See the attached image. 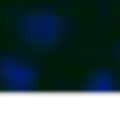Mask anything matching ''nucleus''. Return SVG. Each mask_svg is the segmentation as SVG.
Segmentation results:
<instances>
[{
  "mask_svg": "<svg viewBox=\"0 0 120 120\" xmlns=\"http://www.w3.org/2000/svg\"><path fill=\"white\" fill-rule=\"evenodd\" d=\"M16 36H20L28 48L44 52V48H56V44H60L64 20H60L56 12H48V8H32V12H24V16L16 20Z\"/></svg>",
  "mask_w": 120,
  "mask_h": 120,
  "instance_id": "f257e3e1",
  "label": "nucleus"
},
{
  "mask_svg": "<svg viewBox=\"0 0 120 120\" xmlns=\"http://www.w3.org/2000/svg\"><path fill=\"white\" fill-rule=\"evenodd\" d=\"M84 88H88V92H116V76H112V72H92Z\"/></svg>",
  "mask_w": 120,
  "mask_h": 120,
  "instance_id": "7ed1b4c3",
  "label": "nucleus"
},
{
  "mask_svg": "<svg viewBox=\"0 0 120 120\" xmlns=\"http://www.w3.org/2000/svg\"><path fill=\"white\" fill-rule=\"evenodd\" d=\"M40 84V72L20 56H0V88L4 92H32Z\"/></svg>",
  "mask_w": 120,
  "mask_h": 120,
  "instance_id": "f03ea898",
  "label": "nucleus"
},
{
  "mask_svg": "<svg viewBox=\"0 0 120 120\" xmlns=\"http://www.w3.org/2000/svg\"><path fill=\"white\" fill-rule=\"evenodd\" d=\"M116 52H120V48H116Z\"/></svg>",
  "mask_w": 120,
  "mask_h": 120,
  "instance_id": "20e7f679",
  "label": "nucleus"
}]
</instances>
